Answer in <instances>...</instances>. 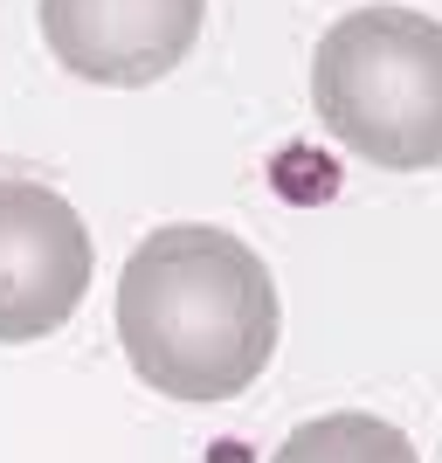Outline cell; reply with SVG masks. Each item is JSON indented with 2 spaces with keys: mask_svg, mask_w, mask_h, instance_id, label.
Returning <instances> with one entry per match:
<instances>
[{
  "mask_svg": "<svg viewBox=\"0 0 442 463\" xmlns=\"http://www.w3.org/2000/svg\"><path fill=\"white\" fill-rule=\"evenodd\" d=\"M311 104L346 153L387 174L442 159V21L408 7H353L311 56Z\"/></svg>",
  "mask_w": 442,
  "mask_h": 463,
  "instance_id": "7a4b0ae2",
  "label": "cell"
},
{
  "mask_svg": "<svg viewBox=\"0 0 442 463\" xmlns=\"http://www.w3.org/2000/svg\"><path fill=\"white\" fill-rule=\"evenodd\" d=\"M90 290V229L56 187L0 180V346L70 326Z\"/></svg>",
  "mask_w": 442,
  "mask_h": 463,
  "instance_id": "3957f363",
  "label": "cell"
},
{
  "mask_svg": "<svg viewBox=\"0 0 442 463\" xmlns=\"http://www.w3.org/2000/svg\"><path fill=\"white\" fill-rule=\"evenodd\" d=\"M269 463H422V457H415V443L394 422L339 408V415H318V422L290 429Z\"/></svg>",
  "mask_w": 442,
  "mask_h": 463,
  "instance_id": "5b68a950",
  "label": "cell"
},
{
  "mask_svg": "<svg viewBox=\"0 0 442 463\" xmlns=\"http://www.w3.org/2000/svg\"><path fill=\"white\" fill-rule=\"evenodd\" d=\"M201 14L208 0H42V42L70 77L138 90L180 70L201 42Z\"/></svg>",
  "mask_w": 442,
  "mask_h": 463,
  "instance_id": "277c9868",
  "label": "cell"
},
{
  "mask_svg": "<svg viewBox=\"0 0 442 463\" xmlns=\"http://www.w3.org/2000/svg\"><path fill=\"white\" fill-rule=\"evenodd\" d=\"M269 263L229 229L174 222L125 256L118 277V346L166 402H235L277 353Z\"/></svg>",
  "mask_w": 442,
  "mask_h": 463,
  "instance_id": "6da1fadb",
  "label": "cell"
}]
</instances>
